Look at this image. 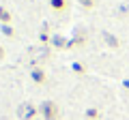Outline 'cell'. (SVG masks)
<instances>
[{
    "label": "cell",
    "mask_w": 129,
    "mask_h": 120,
    "mask_svg": "<svg viewBox=\"0 0 129 120\" xmlns=\"http://www.w3.org/2000/svg\"><path fill=\"white\" fill-rule=\"evenodd\" d=\"M101 37H103V39L108 41V45H112V47H118V39H116V37H112L110 32H103Z\"/></svg>",
    "instance_id": "obj_1"
},
{
    "label": "cell",
    "mask_w": 129,
    "mask_h": 120,
    "mask_svg": "<svg viewBox=\"0 0 129 120\" xmlns=\"http://www.w3.org/2000/svg\"><path fill=\"white\" fill-rule=\"evenodd\" d=\"M52 5H54L56 9H62V0H52Z\"/></svg>",
    "instance_id": "obj_2"
},
{
    "label": "cell",
    "mask_w": 129,
    "mask_h": 120,
    "mask_svg": "<svg viewBox=\"0 0 129 120\" xmlns=\"http://www.w3.org/2000/svg\"><path fill=\"white\" fill-rule=\"evenodd\" d=\"M80 2H82L86 9H90V7H92V0H80Z\"/></svg>",
    "instance_id": "obj_3"
},
{
    "label": "cell",
    "mask_w": 129,
    "mask_h": 120,
    "mask_svg": "<svg viewBox=\"0 0 129 120\" xmlns=\"http://www.w3.org/2000/svg\"><path fill=\"white\" fill-rule=\"evenodd\" d=\"M125 86H127V88H129V82H125Z\"/></svg>",
    "instance_id": "obj_4"
}]
</instances>
